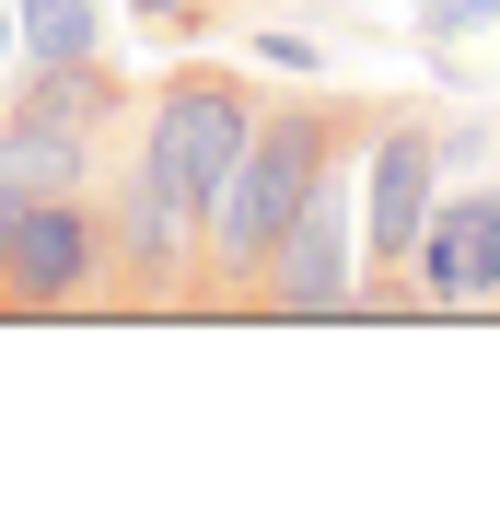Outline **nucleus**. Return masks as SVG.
<instances>
[{"mask_svg": "<svg viewBox=\"0 0 500 512\" xmlns=\"http://www.w3.org/2000/svg\"><path fill=\"white\" fill-rule=\"evenodd\" d=\"M384 94H338V82H268L256 105L245 152H233V187H221L210 233H198V280H187V326H245L256 280H268V256L280 233L314 210V187L338 175L361 140H373Z\"/></svg>", "mask_w": 500, "mask_h": 512, "instance_id": "obj_1", "label": "nucleus"}, {"mask_svg": "<svg viewBox=\"0 0 500 512\" xmlns=\"http://www.w3.org/2000/svg\"><path fill=\"white\" fill-rule=\"evenodd\" d=\"M256 105H268V82H256L245 59H175L152 94H140V163L163 175V198H175L198 233H210L221 187H233V152H245Z\"/></svg>", "mask_w": 500, "mask_h": 512, "instance_id": "obj_2", "label": "nucleus"}, {"mask_svg": "<svg viewBox=\"0 0 500 512\" xmlns=\"http://www.w3.org/2000/svg\"><path fill=\"white\" fill-rule=\"evenodd\" d=\"M431 198H442V117L384 94V117H373V198H361V280H419Z\"/></svg>", "mask_w": 500, "mask_h": 512, "instance_id": "obj_3", "label": "nucleus"}, {"mask_svg": "<svg viewBox=\"0 0 500 512\" xmlns=\"http://www.w3.org/2000/svg\"><path fill=\"white\" fill-rule=\"evenodd\" d=\"M349 291H361V222H349V163H338V175L314 187V210L280 233L245 326H326V315H349Z\"/></svg>", "mask_w": 500, "mask_h": 512, "instance_id": "obj_4", "label": "nucleus"}, {"mask_svg": "<svg viewBox=\"0 0 500 512\" xmlns=\"http://www.w3.org/2000/svg\"><path fill=\"white\" fill-rule=\"evenodd\" d=\"M105 315V187H70V198H35L24 210V245H12V315Z\"/></svg>", "mask_w": 500, "mask_h": 512, "instance_id": "obj_5", "label": "nucleus"}, {"mask_svg": "<svg viewBox=\"0 0 500 512\" xmlns=\"http://www.w3.org/2000/svg\"><path fill=\"white\" fill-rule=\"evenodd\" d=\"M419 303L431 315H500V187H454L419 222Z\"/></svg>", "mask_w": 500, "mask_h": 512, "instance_id": "obj_6", "label": "nucleus"}, {"mask_svg": "<svg viewBox=\"0 0 500 512\" xmlns=\"http://www.w3.org/2000/svg\"><path fill=\"white\" fill-rule=\"evenodd\" d=\"M105 163H117V140H82V128H47V117H0V187L24 198H70V187H105Z\"/></svg>", "mask_w": 500, "mask_h": 512, "instance_id": "obj_7", "label": "nucleus"}, {"mask_svg": "<svg viewBox=\"0 0 500 512\" xmlns=\"http://www.w3.org/2000/svg\"><path fill=\"white\" fill-rule=\"evenodd\" d=\"M24 59H105V0H12Z\"/></svg>", "mask_w": 500, "mask_h": 512, "instance_id": "obj_8", "label": "nucleus"}, {"mask_svg": "<svg viewBox=\"0 0 500 512\" xmlns=\"http://www.w3.org/2000/svg\"><path fill=\"white\" fill-rule=\"evenodd\" d=\"M128 24H152V35H210L221 0H128Z\"/></svg>", "mask_w": 500, "mask_h": 512, "instance_id": "obj_9", "label": "nucleus"}, {"mask_svg": "<svg viewBox=\"0 0 500 512\" xmlns=\"http://www.w3.org/2000/svg\"><path fill=\"white\" fill-rule=\"evenodd\" d=\"M24 210H35L24 187H0V315H12V245H24Z\"/></svg>", "mask_w": 500, "mask_h": 512, "instance_id": "obj_10", "label": "nucleus"}, {"mask_svg": "<svg viewBox=\"0 0 500 512\" xmlns=\"http://www.w3.org/2000/svg\"><path fill=\"white\" fill-rule=\"evenodd\" d=\"M0 35H12V12H0Z\"/></svg>", "mask_w": 500, "mask_h": 512, "instance_id": "obj_11", "label": "nucleus"}]
</instances>
